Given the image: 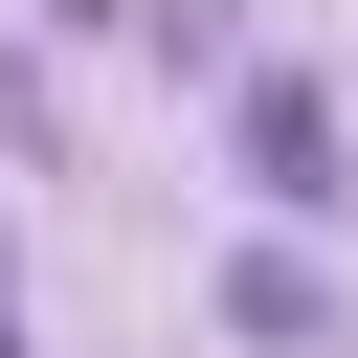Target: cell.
Instances as JSON below:
<instances>
[{
    "instance_id": "1",
    "label": "cell",
    "mask_w": 358,
    "mask_h": 358,
    "mask_svg": "<svg viewBox=\"0 0 358 358\" xmlns=\"http://www.w3.org/2000/svg\"><path fill=\"white\" fill-rule=\"evenodd\" d=\"M246 201H291V224H313V201H358V179H336V90H291V67L246 90Z\"/></svg>"
},
{
    "instance_id": "2",
    "label": "cell",
    "mask_w": 358,
    "mask_h": 358,
    "mask_svg": "<svg viewBox=\"0 0 358 358\" xmlns=\"http://www.w3.org/2000/svg\"><path fill=\"white\" fill-rule=\"evenodd\" d=\"M0 358H22V268H0Z\"/></svg>"
}]
</instances>
